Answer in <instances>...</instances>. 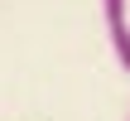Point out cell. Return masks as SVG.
Segmentation results:
<instances>
[{"mask_svg": "<svg viewBox=\"0 0 130 121\" xmlns=\"http://www.w3.org/2000/svg\"><path fill=\"white\" fill-rule=\"evenodd\" d=\"M101 15H106L111 53H116L121 73H130V0H101Z\"/></svg>", "mask_w": 130, "mask_h": 121, "instance_id": "obj_1", "label": "cell"}, {"mask_svg": "<svg viewBox=\"0 0 130 121\" xmlns=\"http://www.w3.org/2000/svg\"><path fill=\"white\" fill-rule=\"evenodd\" d=\"M125 121H130V112H125Z\"/></svg>", "mask_w": 130, "mask_h": 121, "instance_id": "obj_2", "label": "cell"}]
</instances>
